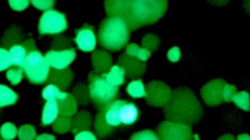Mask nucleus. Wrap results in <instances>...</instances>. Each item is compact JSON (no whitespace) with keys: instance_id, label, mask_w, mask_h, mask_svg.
<instances>
[{"instance_id":"obj_1","label":"nucleus","mask_w":250,"mask_h":140,"mask_svg":"<svg viewBox=\"0 0 250 140\" xmlns=\"http://www.w3.org/2000/svg\"><path fill=\"white\" fill-rule=\"evenodd\" d=\"M166 120L193 125L203 117V107L196 95L187 87L172 90L169 101L163 107Z\"/></svg>"},{"instance_id":"obj_2","label":"nucleus","mask_w":250,"mask_h":140,"mask_svg":"<svg viewBox=\"0 0 250 140\" xmlns=\"http://www.w3.org/2000/svg\"><path fill=\"white\" fill-rule=\"evenodd\" d=\"M167 0H133L131 11L124 18L129 31L156 23L165 16Z\"/></svg>"},{"instance_id":"obj_3","label":"nucleus","mask_w":250,"mask_h":140,"mask_svg":"<svg viewBox=\"0 0 250 140\" xmlns=\"http://www.w3.org/2000/svg\"><path fill=\"white\" fill-rule=\"evenodd\" d=\"M131 31L123 18L107 17L99 26L97 40L104 50L120 51L128 43Z\"/></svg>"},{"instance_id":"obj_4","label":"nucleus","mask_w":250,"mask_h":140,"mask_svg":"<svg viewBox=\"0 0 250 140\" xmlns=\"http://www.w3.org/2000/svg\"><path fill=\"white\" fill-rule=\"evenodd\" d=\"M88 89L90 101L98 111L104 110L113 100L118 99L119 87L109 84L104 77L91 72L88 75Z\"/></svg>"},{"instance_id":"obj_5","label":"nucleus","mask_w":250,"mask_h":140,"mask_svg":"<svg viewBox=\"0 0 250 140\" xmlns=\"http://www.w3.org/2000/svg\"><path fill=\"white\" fill-rule=\"evenodd\" d=\"M22 69L26 79L32 84L36 85L46 83L51 70L47 63L45 56L37 48L28 51L25 62L22 65Z\"/></svg>"},{"instance_id":"obj_6","label":"nucleus","mask_w":250,"mask_h":140,"mask_svg":"<svg viewBox=\"0 0 250 140\" xmlns=\"http://www.w3.org/2000/svg\"><path fill=\"white\" fill-rule=\"evenodd\" d=\"M68 28V21L63 13L49 9L42 12L38 22L41 35H59Z\"/></svg>"},{"instance_id":"obj_7","label":"nucleus","mask_w":250,"mask_h":140,"mask_svg":"<svg viewBox=\"0 0 250 140\" xmlns=\"http://www.w3.org/2000/svg\"><path fill=\"white\" fill-rule=\"evenodd\" d=\"M157 135L163 140H189L194 138L191 125L166 120L157 127Z\"/></svg>"},{"instance_id":"obj_8","label":"nucleus","mask_w":250,"mask_h":140,"mask_svg":"<svg viewBox=\"0 0 250 140\" xmlns=\"http://www.w3.org/2000/svg\"><path fill=\"white\" fill-rule=\"evenodd\" d=\"M172 89L163 81L152 80L146 86V101L151 107L162 108L169 101Z\"/></svg>"},{"instance_id":"obj_9","label":"nucleus","mask_w":250,"mask_h":140,"mask_svg":"<svg viewBox=\"0 0 250 140\" xmlns=\"http://www.w3.org/2000/svg\"><path fill=\"white\" fill-rule=\"evenodd\" d=\"M76 58L74 48L66 49H50L45 54V59L52 70H64L73 63Z\"/></svg>"},{"instance_id":"obj_10","label":"nucleus","mask_w":250,"mask_h":140,"mask_svg":"<svg viewBox=\"0 0 250 140\" xmlns=\"http://www.w3.org/2000/svg\"><path fill=\"white\" fill-rule=\"evenodd\" d=\"M225 83H227V81L223 79H215L210 80L209 83H207L203 88H201V98H203L207 105L215 107V105H220L223 103L221 93H222V88Z\"/></svg>"},{"instance_id":"obj_11","label":"nucleus","mask_w":250,"mask_h":140,"mask_svg":"<svg viewBox=\"0 0 250 140\" xmlns=\"http://www.w3.org/2000/svg\"><path fill=\"white\" fill-rule=\"evenodd\" d=\"M74 41L80 50L84 52H93L96 49L98 40L94 27L85 24L75 33Z\"/></svg>"},{"instance_id":"obj_12","label":"nucleus","mask_w":250,"mask_h":140,"mask_svg":"<svg viewBox=\"0 0 250 140\" xmlns=\"http://www.w3.org/2000/svg\"><path fill=\"white\" fill-rule=\"evenodd\" d=\"M118 64L123 67L125 76L128 77V79H141L146 71L145 62H142L138 59H135V58L129 57L125 52L119 57Z\"/></svg>"},{"instance_id":"obj_13","label":"nucleus","mask_w":250,"mask_h":140,"mask_svg":"<svg viewBox=\"0 0 250 140\" xmlns=\"http://www.w3.org/2000/svg\"><path fill=\"white\" fill-rule=\"evenodd\" d=\"M139 115H141V110L135 103L123 100L119 111V120L121 126L126 127L134 125L139 119Z\"/></svg>"},{"instance_id":"obj_14","label":"nucleus","mask_w":250,"mask_h":140,"mask_svg":"<svg viewBox=\"0 0 250 140\" xmlns=\"http://www.w3.org/2000/svg\"><path fill=\"white\" fill-rule=\"evenodd\" d=\"M133 0H104V10L107 17L125 18L131 11Z\"/></svg>"},{"instance_id":"obj_15","label":"nucleus","mask_w":250,"mask_h":140,"mask_svg":"<svg viewBox=\"0 0 250 140\" xmlns=\"http://www.w3.org/2000/svg\"><path fill=\"white\" fill-rule=\"evenodd\" d=\"M73 79H74L73 72H72L69 67L64 70H52L51 69L46 83L54 84L57 87H59V88L62 90H66L70 87Z\"/></svg>"},{"instance_id":"obj_16","label":"nucleus","mask_w":250,"mask_h":140,"mask_svg":"<svg viewBox=\"0 0 250 140\" xmlns=\"http://www.w3.org/2000/svg\"><path fill=\"white\" fill-rule=\"evenodd\" d=\"M91 64L96 73H105L112 65V57L105 50L95 49L91 54Z\"/></svg>"},{"instance_id":"obj_17","label":"nucleus","mask_w":250,"mask_h":140,"mask_svg":"<svg viewBox=\"0 0 250 140\" xmlns=\"http://www.w3.org/2000/svg\"><path fill=\"white\" fill-rule=\"evenodd\" d=\"M59 104L56 100H46L44 108L42 111V126H48L51 125L59 117Z\"/></svg>"},{"instance_id":"obj_18","label":"nucleus","mask_w":250,"mask_h":140,"mask_svg":"<svg viewBox=\"0 0 250 140\" xmlns=\"http://www.w3.org/2000/svg\"><path fill=\"white\" fill-rule=\"evenodd\" d=\"M91 123H93V120H91V115L88 111H78L75 115L72 117V128L71 132L75 134L80 132V130L84 129H89L91 126Z\"/></svg>"},{"instance_id":"obj_19","label":"nucleus","mask_w":250,"mask_h":140,"mask_svg":"<svg viewBox=\"0 0 250 140\" xmlns=\"http://www.w3.org/2000/svg\"><path fill=\"white\" fill-rule=\"evenodd\" d=\"M100 75H102L109 84L117 87L122 86L125 83V79H126L124 69L119 64H112L111 67H110L105 73H103Z\"/></svg>"},{"instance_id":"obj_20","label":"nucleus","mask_w":250,"mask_h":140,"mask_svg":"<svg viewBox=\"0 0 250 140\" xmlns=\"http://www.w3.org/2000/svg\"><path fill=\"white\" fill-rule=\"evenodd\" d=\"M9 57H10V62L11 65L13 66H20L25 62L26 56L28 54V49L25 47L23 42L20 43H16V45L11 46L9 48Z\"/></svg>"},{"instance_id":"obj_21","label":"nucleus","mask_w":250,"mask_h":140,"mask_svg":"<svg viewBox=\"0 0 250 140\" xmlns=\"http://www.w3.org/2000/svg\"><path fill=\"white\" fill-rule=\"evenodd\" d=\"M22 37L23 33L21 28L19 26H11L3 34L1 40H0V45H1L0 47L7 48L8 49V48L16 45V43L22 42Z\"/></svg>"},{"instance_id":"obj_22","label":"nucleus","mask_w":250,"mask_h":140,"mask_svg":"<svg viewBox=\"0 0 250 140\" xmlns=\"http://www.w3.org/2000/svg\"><path fill=\"white\" fill-rule=\"evenodd\" d=\"M69 95L70 93H68V91L60 89L59 87H57L54 84H47L42 91V98L45 101L56 100L57 102H59V101L64 100Z\"/></svg>"},{"instance_id":"obj_23","label":"nucleus","mask_w":250,"mask_h":140,"mask_svg":"<svg viewBox=\"0 0 250 140\" xmlns=\"http://www.w3.org/2000/svg\"><path fill=\"white\" fill-rule=\"evenodd\" d=\"M94 128H95V134L97 135L98 138H105L110 136V135L113 134L114 128L109 126L107 122L104 120L103 111H98L97 115H96L95 120H94Z\"/></svg>"},{"instance_id":"obj_24","label":"nucleus","mask_w":250,"mask_h":140,"mask_svg":"<svg viewBox=\"0 0 250 140\" xmlns=\"http://www.w3.org/2000/svg\"><path fill=\"white\" fill-rule=\"evenodd\" d=\"M58 104H59V114L63 115V117L72 118L79 110L78 101L75 100L72 94H70L64 100L59 101Z\"/></svg>"},{"instance_id":"obj_25","label":"nucleus","mask_w":250,"mask_h":140,"mask_svg":"<svg viewBox=\"0 0 250 140\" xmlns=\"http://www.w3.org/2000/svg\"><path fill=\"white\" fill-rule=\"evenodd\" d=\"M125 54L146 63L151 56V51H149L146 48H144L142 46H138L135 42H131L125 46Z\"/></svg>"},{"instance_id":"obj_26","label":"nucleus","mask_w":250,"mask_h":140,"mask_svg":"<svg viewBox=\"0 0 250 140\" xmlns=\"http://www.w3.org/2000/svg\"><path fill=\"white\" fill-rule=\"evenodd\" d=\"M19 95L10 87L0 84V109L17 103Z\"/></svg>"},{"instance_id":"obj_27","label":"nucleus","mask_w":250,"mask_h":140,"mask_svg":"<svg viewBox=\"0 0 250 140\" xmlns=\"http://www.w3.org/2000/svg\"><path fill=\"white\" fill-rule=\"evenodd\" d=\"M126 93L131 98L141 99L146 97V86L141 79L131 80L126 87Z\"/></svg>"},{"instance_id":"obj_28","label":"nucleus","mask_w":250,"mask_h":140,"mask_svg":"<svg viewBox=\"0 0 250 140\" xmlns=\"http://www.w3.org/2000/svg\"><path fill=\"white\" fill-rule=\"evenodd\" d=\"M72 95H73L75 100L78 101L79 105H87L89 103L90 96H89L88 85L83 84V83L78 84L73 88Z\"/></svg>"},{"instance_id":"obj_29","label":"nucleus","mask_w":250,"mask_h":140,"mask_svg":"<svg viewBox=\"0 0 250 140\" xmlns=\"http://www.w3.org/2000/svg\"><path fill=\"white\" fill-rule=\"evenodd\" d=\"M52 125V130L57 134H66L71 132L72 128V118L59 115Z\"/></svg>"},{"instance_id":"obj_30","label":"nucleus","mask_w":250,"mask_h":140,"mask_svg":"<svg viewBox=\"0 0 250 140\" xmlns=\"http://www.w3.org/2000/svg\"><path fill=\"white\" fill-rule=\"evenodd\" d=\"M230 102H234L237 108L244 111L250 110V98L247 91H236L230 99Z\"/></svg>"},{"instance_id":"obj_31","label":"nucleus","mask_w":250,"mask_h":140,"mask_svg":"<svg viewBox=\"0 0 250 140\" xmlns=\"http://www.w3.org/2000/svg\"><path fill=\"white\" fill-rule=\"evenodd\" d=\"M23 76H24V71L20 66L11 65L6 71L7 80L10 81V84H12V85L20 84L23 80Z\"/></svg>"},{"instance_id":"obj_32","label":"nucleus","mask_w":250,"mask_h":140,"mask_svg":"<svg viewBox=\"0 0 250 140\" xmlns=\"http://www.w3.org/2000/svg\"><path fill=\"white\" fill-rule=\"evenodd\" d=\"M0 137L3 140H12L18 137V128L13 123H4L0 127Z\"/></svg>"},{"instance_id":"obj_33","label":"nucleus","mask_w":250,"mask_h":140,"mask_svg":"<svg viewBox=\"0 0 250 140\" xmlns=\"http://www.w3.org/2000/svg\"><path fill=\"white\" fill-rule=\"evenodd\" d=\"M37 136L36 129L31 124H25L18 129V138L20 140H33Z\"/></svg>"},{"instance_id":"obj_34","label":"nucleus","mask_w":250,"mask_h":140,"mask_svg":"<svg viewBox=\"0 0 250 140\" xmlns=\"http://www.w3.org/2000/svg\"><path fill=\"white\" fill-rule=\"evenodd\" d=\"M159 43L160 40L159 38H158L156 35H153V34H147L143 37L142 40V47L146 48L149 51H155L158 47H159Z\"/></svg>"},{"instance_id":"obj_35","label":"nucleus","mask_w":250,"mask_h":140,"mask_svg":"<svg viewBox=\"0 0 250 140\" xmlns=\"http://www.w3.org/2000/svg\"><path fill=\"white\" fill-rule=\"evenodd\" d=\"M132 140H159V137L156 132H153L151 129H144L141 132H137L133 134L131 138Z\"/></svg>"},{"instance_id":"obj_36","label":"nucleus","mask_w":250,"mask_h":140,"mask_svg":"<svg viewBox=\"0 0 250 140\" xmlns=\"http://www.w3.org/2000/svg\"><path fill=\"white\" fill-rule=\"evenodd\" d=\"M11 66L10 57H9V50L7 48L0 47V72L7 71Z\"/></svg>"},{"instance_id":"obj_37","label":"nucleus","mask_w":250,"mask_h":140,"mask_svg":"<svg viewBox=\"0 0 250 140\" xmlns=\"http://www.w3.org/2000/svg\"><path fill=\"white\" fill-rule=\"evenodd\" d=\"M237 91V87L232 84L225 83L223 88H222V93H221V96H222V100L223 102H230V99H232L233 95Z\"/></svg>"},{"instance_id":"obj_38","label":"nucleus","mask_w":250,"mask_h":140,"mask_svg":"<svg viewBox=\"0 0 250 140\" xmlns=\"http://www.w3.org/2000/svg\"><path fill=\"white\" fill-rule=\"evenodd\" d=\"M71 40L66 38L62 35H56L54 41L51 43L52 49H66V48H70Z\"/></svg>"},{"instance_id":"obj_39","label":"nucleus","mask_w":250,"mask_h":140,"mask_svg":"<svg viewBox=\"0 0 250 140\" xmlns=\"http://www.w3.org/2000/svg\"><path fill=\"white\" fill-rule=\"evenodd\" d=\"M30 2L34 6L36 9L41 11H46L52 9L56 3V0H30Z\"/></svg>"},{"instance_id":"obj_40","label":"nucleus","mask_w":250,"mask_h":140,"mask_svg":"<svg viewBox=\"0 0 250 140\" xmlns=\"http://www.w3.org/2000/svg\"><path fill=\"white\" fill-rule=\"evenodd\" d=\"M8 2L12 10L18 12L24 11L31 3L30 0H8Z\"/></svg>"},{"instance_id":"obj_41","label":"nucleus","mask_w":250,"mask_h":140,"mask_svg":"<svg viewBox=\"0 0 250 140\" xmlns=\"http://www.w3.org/2000/svg\"><path fill=\"white\" fill-rule=\"evenodd\" d=\"M74 139L75 140H97L98 137L95 133L90 132L89 129H84L80 130V132L74 134Z\"/></svg>"},{"instance_id":"obj_42","label":"nucleus","mask_w":250,"mask_h":140,"mask_svg":"<svg viewBox=\"0 0 250 140\" xmlns=\"http://www.w3.org/2000/svg\"><path fill=\"white\" fill-rule=\"evenodd\" d=\"M167 59H169V61L172 62V63H176V62L180 61L181 57H182L181 49L176 46L170 48L169 51H167Z\"/></svg>"},{"instance_id":"obj_43","label":"nucleus","mask_w":250,"mask_h":140,"mask_svg":"<svg viewBox=\"0 0 250 140\" xmlns=\"http://www.w3.org/2000/svg\"><path fill=\"white\" fill-rule=\"evenodd\" d=\"M36 140H55L56 137L51 134H41L36 136Z\"/></svg>"},{"instance_id":"obj_44","label":"nucleus","mask_w":250,"mask_h":140,"mask_svg":"<svg viewBox=\"0 0 250 140\" xmlns=\"http://www.w3.org/2000/svg\"><path fill=\"white\" fill-rule=\"evenodd\" d=\"M209 1L214 3V4H219V6H222V4L228 3L229 0H209Z\"/></svg>"},{"instance_id":"obj_45","label":"nucleus","mask_w":250,"mask_h":140,"mask_svg":"<svg viewBox=\"0 0 250 140\" xmlns=\"http://www.w3.org/2000/svg\"><path fill=\"white\" fill-rule=\"evenodd\" d=\"M237 140H250V136L248 134H240L236 138Z\"/></svg>"},{"instance_id":"obj_46","label":"nucleus","mask_w":250,"mask_h":140,"mask_svg":"<svg viewBox=\"0 0 250 140\" xmlns=\"http://www.w3.org/2000/svg\"><path fill=\"white\" fill-rule=\"evenodd\" d=\"M224 139L233 140V139H235V137L233 136V135H230V134H225V135H223V136H221V137L219 138V140H224Z\"/></svg>"},{"instance_id":"obj_47","label":"nucleus","mask_w":250,"mask_h":140,"mask_svg":"<svg viewBox=\"0 0 250 140\" xmlns=\"http://www.w3.org/2000/svg\"><path fill=\"white\" fill-rule=\"evenodd\" d=\"M0 115H1V111H0Z\"/></svg>"},{"instance_id":"obj_48","label":"nucleus","mask_w":250,"mask_h":140,"mask_svg":"<svg viewBox=\"0 0 250 140\" xmlns=\"http://www.w3.org/2000/svg\"><path fill=\"white\" fill-rule=\"evenodd\" d=\"M0 139H2V138H1V137H0Z\"/></svg>"}]
</instances>
